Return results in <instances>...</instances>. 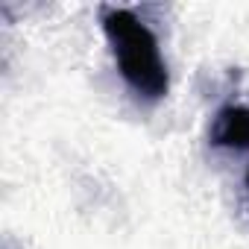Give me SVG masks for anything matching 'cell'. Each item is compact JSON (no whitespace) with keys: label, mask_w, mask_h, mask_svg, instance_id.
Listing matches in <instances>:
<instances>
[{"label":"cell","mask_w":249,"mask_h":249,"mask_svg":"<svg viewBox=\"0 0 249 249\" xmlns=\"http://www.w3.org/2000/svg\"><path fill=\"white\" fill-rule=\"evenodd\" d=\"M100 21L123 82L150 103L161 100L170 88V76L153 30L135 12L117 9V6H106Z\"/></svg>","instance_id":"6da1fadb"},{"label":"cell","mask_w":249,"mask_h":249,"mask_svg":"<svg viewBox=\"0 0 249 249\" xmlns=\"http://www.w3.org/2000/svg\"><path fill=\"white\" fill-rule=\"evenodd\" d=\"M208 138L214 147H226V150H249V108L246 106H223L214 120Z\"/></svg>","instance_id":"7a4b0ae2"}]
</instances>
